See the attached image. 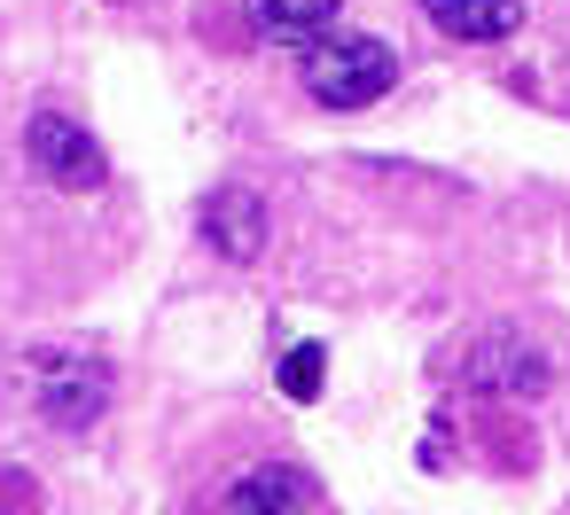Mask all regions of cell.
I'll list each match as a JSON object with an SVG mask.
<instances>
[{
  "mask_svg": "<svg viewBox=\"0 0 570 515\" xmlns=\"http://www.w3.org/2000/svg\"><path fill=\"white\" fill-rule=\"evenodd\" d=\"M391 79H399V56L383 40H367V32L305 48V95L321 110H367V102L391 95Z\"/></svg>",
  "mask_w": 570,
  "mask_h": 515,
  "instance_id": "6da1fadb",
  "label": "cell"
},
{
  "mask_svg": "<svg viewBox=\"0 0 570 515\" xmlns=\"http://www.w3.org/2000/svg\"><path fill=\"white\" fill-rule=\"evenodd\" d=\"M24 157H32V172L40 180H56V188H102L110 180V157H102V141L79 126V118H63V110H40L32 126H24Z\"/></svg>",
  "mask_w": 570,
  "mask_h": 515,
  "instance_id": "7a4b0ae2",
  "label": "cell"
},
{
  "mask_svg": "<svg viewBox=\"0 0 570 515\" xmlns=\"http://www.w3.org/2000/svg\"><path fill=\"white\" fill-rule=\"evenodd\" d=\"M40 414L56 429H95L110 414V367L95 351H63V359H40Z\"/></svg>",
  "mask_w": 570,
  "mask_h": 515,
  "instance_id": "3957f363",
  "label": "cell"
},
{
  "mask_svg": "<svg viewBox=\"0 0 570 515\" xmlns=\"http://www.w3.org/2000/svg\"><path fill=\"white\" fill-rule=\"evenodd\" d=\"M469 383H476V390H515V398H531V390H547V351L523 344L515 328H492V336L469 344Z\"/></svg>",
  "mask_w": 570,
  "mask_h": 515,
  "instance_id": "277c9868",
  "label": "cell"
},
{
  "mask_svg": "<svg viewBox=\"0 0 570 515\" xmlns=\"http://www.w3.org/2000/svg\"><path fill=\"white\" fill-rule=\"evenodd\" d=\"M227 515H313V476L289 468V460H258V468L235 476Z\"/></svg>",
  "mask_w": 570,
  "mask_h": 515,
  "instance_id": "5b68a950",
  "label": "cell"
},
{
  "mask_svg": "<svg viewBox=\"0 0 570 515\" xmlns=\"http://www.w3.org/2000/svg\"><path fill=\"white\" fill-rule=\"evenodd\" d=\"M204 242L219 258H258L266 250V204L250 188H212L204 196Z\"/></svg>",
  "mask_w": 570,
  "mask_h": 515,
  "instance_id": "8992f818",
  "label": "cell"
},
{
  "mask_svg": "<svg viewBox=\"0 0 570 515\" xmlns=\"http://www.w3.org/2000/svg\"><path fill=\"white\" fill-rule=\"evenodd\" d=\"M243 9H250V24H258L266 40H282V48H321L344 0H243Z\"/></svg>",
  "mask_w": 570,
  "mask_h": 515,
  "instance_id": "52a82bcc",
  "label": "cell"
},
{
  "mask_svg": "<svg viewBox=\"0 0 570 515\" xmlns=\"http://www.w3.org/2000/svg\"><path fill=\"white\" fill-rule=\"evenodd\" d=\"M422 17L445 40H508L523 24V0H422Z\"/></svg>",
  "mask_w": 570,
  "mask_h": 515,
  "instance_id": "ba28073f",
  "label": "cell"
},
{
  "mask_svg": "<svg viewBox=\"0 0 570 515\" xmlns=\"http://www.w3.org/2000/svg\"><path fill=\"white\" fill-rule=\"evenodd\" d=\"M321 383H328V344H289V351H282V390H289L297 406H313Z\"/></svg>",
  "mask_w": 570,
  "mask_h": 515,
  "instance_id": "9c48e42d",
  "label": "cell"
}]
</instances>
